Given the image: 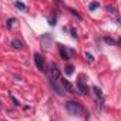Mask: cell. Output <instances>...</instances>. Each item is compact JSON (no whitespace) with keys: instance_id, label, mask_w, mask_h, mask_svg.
Listing matches in <instances>:
<instances>
[{"instance_id":"cell-9","label":"cell","mask_w":121,"mask_h":121,"mask_svg":"<svg viewBox=\"0 0 121 121\" xmlns=\"http://www.w3.org/2000/svg\"><path fill=\"white\" fill-rule=\"evenodd\" d=\"M98 7H100V3H98V2H91V3L88 4L90 12H93V10H95V9H98Z\"/></svg>"},{"instance_id":"cell-8","label":"cell","mask_w":121,"mask_h":121,"mask_svg":"<svg viewBox=\"0 0 121 121\" xmlns=\"http://www.w3.org/2000/svg\"><path fill=\"white\" fill-rule=\"evenodd\" d=\"M12 46H13L14 48H22V47H23V43H22L20 40H17V39H14V40L12 41Z\"/></svg>"},{"instance_id":"cell-6","label":"cell","mask_w":121,"mask_h":121,"mask_svg":"<svg viewBox=\"0 0 121 121\" xmlns=\"http://www.w3.org/2000/svg\"><path fill=\"white\" fill-rule=\"evenodd\" d=\"M50 78H54V80H58L60 78V70H58V67H57V64L56 63H51V66H50Z\"/></svg>"},{"instance_id":"cell-12","label":"cell","mask_w":121,"mask_h":121,"mask_svg":"<svg viewBox=\"0 0 121 121\" xmlns=\"http://www.w3.org/2000/svg\"><path fill=\"white\" fill-rule=\"evenodd\" d=\"M93 90H94V93H95V95H97L98 98H103V91H101L98 87H94Z\"/></svg>"},{"instance_id":"cell-5","label":"cell","mask_w":121,"mask_h":121,"mask_svg":"<svg viewBox=\"0 0 121 121\" xmlns=\"http://www.w3.org/2000/svg\"><path fill=\"white\" fill-rule=\"evenodd\" d=\"M61 87H63V90H66V91H69V93H71V94H74L77 90H76V87L69 81V80H61Z\"/></svg>"},{"instance_id":"cell-14","label":"cell","mask_w":121,"mask_h":121,"mask_svg":"<svg viewBox=\"0 0 121 121\" xmlns=\"http://www.w3.org/2000/svg\"><path fill=\"white\" fill-rule=\"evenodd\" d=\"M104 41H105V43H108V44H117V41H114V40H112V39H110V37H105V39H104Z\"/></svg>"},{"instance_id":"cell-3","label":"cell","mask_w":121,"mask_h":121,"mask_svg":"<svg viewBox=\"0 0 121 121\" xmlns=\"http://www.w3.org/2000/svg\"><path fill=\"white\" fill-rule=\"evenodd\" d=\"M34 63H36V66H37L39 70L46 71V61H44V57L41 54H39V53L34 54Z\"/></svg>"},{"instance_id":"cell-15","label":"cell","mask_w":121,"mask_h":121,"mask_svg":"<svg viewBox=\"0 0 121 121\" xmlns=\"http://www.w3.org/2000/svg\"><path fill=\"white\" fill-rule=\"evenodd\" d=\"M86 57H87V60H88V61H90V63H93V61H94V57H93V54H90V53H87V54H86Z\"/></svg>"},{"instance_id":"cell-10","label":"cell","mask_w":121,"mask_h":121,"mask_svg":"<svg viewBox=\"0 0 121 121\" xmlns=\"http://www.w3.org/2000/svg\"><path fill=\"white\" fill-rule=\"evenodd\" d=\"M14 6H16L17 9H20V10H23V12H24V10L27 9V6H26L24 3H22V2H16V3H14Z\"/></svg>"},{"instance_id":"cell-11","label":"cell","mask_w":121,"mask_h":121,"mask_svg":"<svg viewBox=\"0 0 121 121\" xmlns=\"http://www.w3.org/2000/svg\"><path fill=\"white\" fill-rule=\"evenodd\" d=\"M64 71H66V74H67V76H71V74L74 73V67H73V66H67Z\"/></svg>"},{"instance_id":"cell-17","label":"cell","mask_w":121,"mask_h":121,"mask_svg":"<svg viewBox=\"0 0 121 121\" xmlns=\"http://www.w3.org/2000/svg\"><path fill=\"white\" fill-rule=\"evenodd\" d=\"M70 31H71V36H73V37H74V39H76V37H77V31H76V30H74V29H71V30H70Z\"/></svg>"},{"instance_id":"cell-4","label":"cell","mask_w":121,"mask_h":121,"mask_svg":"<svg viewBox=\"0 0 121 121\" xmlns=\"http://www.w3.org/2000/svg\"><path fill=\"white\" fill-rule=\"evenodd\" d=\"M57 81H58V80L50 78V84H51L53 90H54V91H56V94H58V95H64V90H63V87H60Z\"/></svg>"},{"instance_id":"cell-2","label":"cell","mask_w":121,"mask_h":121,"mask_svg":"<svg viewBox=\"0 0 121 121\" xmlns=\"http://www.w3.org/2000/svg\"><path fill=\"white\" fill-rule=\"evenodd\" d=\"M76 90H77V91H78V94H81V95L88 94V86L86 84V81H84L83 76L78 78V81H77V88H76Z\"/></svg>"},{"instance_id":"cell-18","label":"cell","mask_w":121,"mask_h":121,"mask_svg":"<svg viewBox=\"0 0 121 121\" xmlns=\"http://www.w3.org/2000/svg\"><path fill=\"white\" fill-rule=\"evenodd\" d=\"M70 12H71V13H73V14H76V16H77V17H78V19H81V16H80V14H78V13H77V12H76V10H73V9H71V10H70Z\"/></svg>"},{"instance_id":"cell-13","label":"cell","mask_w":121,"mask_h":121,"mask_svg":"<svg viewBox=\"0 0 121 121\" xmlns=\"http://www.w3.org/2000/svg\"><path fill=\"white\" fill-rule=\"evenodd\" d=\"M14 22H16V19H9V20H7L6 26H7V29H9V30L12 29V26H13V23H14Z\"/></svg>"},{"instance_id":"cell-1","label":"cell","mask_w":121,"mask_h":121,"mask_svg":"<svg viewBox=\"0 0 121 121\" xmlns=\"http://www.w3.org/2000/svg\"><path fill=\"white\" fill-rule=\"evenodd\" d=\"M66 108H67V111H69L71 115H81V114L84 112L83 105L78 104V103H76V101H69V103L66 104Z\"/></svg>"},{"instance_id":"cell-7","label":"cell","mask_w":121,"mask_h":121,"mask_svg":"<svg viewBox=\"0 0 121 121\" xmlns=\"http://www.w3.org/2000/svg\"><path fill=\"white\" fill-rule=\"evenodd\" d=\"M58 51H60V56H61L63 60H69V58H70V54L67 53V48H66L64 46L60 44V46H58Z\"/></svg>"},{"instance_id":"cell-16","label":"cell","mask_w":121,"mask_h":121,"mask_svg":"<svg viewBox=\"0 0 121 121\" xmlns=\"http://www.w3.org/2000/svg\"><path fill=\"white\" fill-rule=\"evenodd\" d=\"M10 98L13 100V104H14V105H20V103H19V101L14 98V95H13V94H10Z\"/></svg>"}]
</instances>
